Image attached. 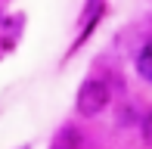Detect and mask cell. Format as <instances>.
Returning <instances> with one entry per match:
<instances>
[{
	"label": "cell",
	"mask_w": 152,
	"mask_h": 149,
	"mask_svg": "<svg viewBox=\"0 0 152 149\" xmlns=\"http://www.w3.org/2000/svg\"><path fill=\"white\" fill-rule=\"evenodd\" d=\"M109 103H112V87H109L106 81H99V78L81 81L78 93H75V109H78L81 118H96V115H102L109 109Z\"/></svg>",
	"instance_id": "6da1fadb"
},
{
	"label": "cell",
	"mask_w": 152,
	"mask_h": 149,
	"mask_svg": "<svg viewBox=\"0 0 152 149\" xmlns=\"http://www.w3.org/2000/svg\"><path fill=\"white\" fill-rule=\"evenodd\" d=\"M106 9H109L106 0H87V3H84V12H81V19H78L81 31H78V37L72 40V50H68V56H72V53H78V50H81V44H84V40L96 31V25L106 19Z\"/></svg>",
	"instance_id": "7a4b0ae2"
},
{
	"label": "cell",
	"mask_w": 152,
	"mask_h": 149,
	"mask_svg": "<svg viewBox=\"0 0 152 149\" xmlns=\"http://www.w3.org/2000/svg\"><path fill=\"white\" fill-rule=\"evenodd\" d=\"M50 149H84V134L75 124H62L50 140Z\"/></svg>",
	"instance_id": "3957f363"
},
{
	"label": "cell",
	"mask_w": 152,
	"mask_h": 149,
	"mask_svg": "<svg viewBox=\"0 0 152 149\" xmlns=\"http://www.w3.org/2000/svg\"><path fill=\"white\" fill-rule=\"evenodd\" d=\"M134 69H137V74H140V81L152 84V40H146V44L137 50V56H134Z\"/></svg>",
	"instance_id": "277c9868"
},
{
	"label": "cell",
	"mask_w": 152,
	"mask_h": 149,
	"mask_svg": "<svg viewBox=\"0 0 152 149\" xmlns=\"http://www.w3.org/2000/svg\"><path fill=\"white\" fill-rule=\"evenodd\" d=\"M140 127H143V140H146V146H152V109H149L146 115H143Z\"/></svg>",
	"instance_id": "5b68a950"
}]
</instances>
